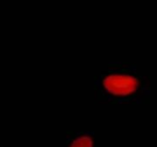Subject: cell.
Returning <instances> with one entry per match:
<instances>
[{
    "mask_svg": "<svg viewBox=\"0 0 157 147\" xmlns=\"http://www.w3.org/2000/svg\"><path fill=\"white\" fill-rule=\"evenodd\" d=\"M93 138L90 135L82 134L77 136L69 147H93Z\"/></svg>",
    "mask_w": 157,
    "mask_h": 147,
    "instance_id": "cell-2",
    "label": "cell"
},
{
    "mask_svg": "<svg viewBox=\"0 0 157 147\" xmlns=\"http://www.w3.org/2000/svg\"><path fill=\"white\" fill-rule=\"evenodd\" d=\"M104 90L114 97H127L139 88V80L136 76L125 73H113L102 79Z\"/></svg>",
    "mask_w": 157,
    "mask_h": 147,
    "instance_id": "cell-1",
    "label": "cell"
}]
</instances>
